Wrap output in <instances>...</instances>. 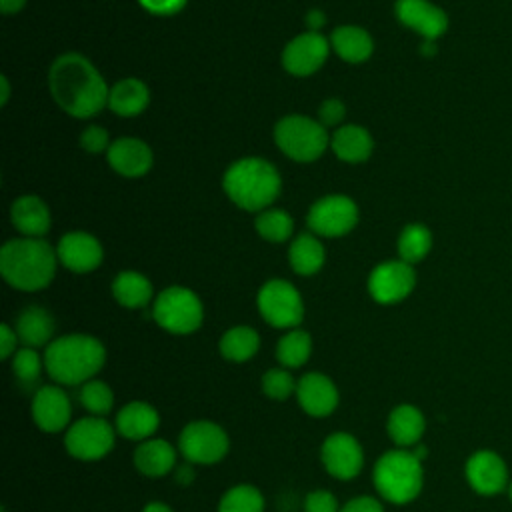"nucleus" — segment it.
<instances>
[{
  "label": "nucleus",
  "instance_id": "1",
  "mask_svg": "<svg viewBox=\"0 0 512 512\" xmlns=\"http://www.w3.org/2000/svg\"><path fill=\"white\" fill-rule=\"evenodd\" d=\"M50 90L68 114L88 118L108 104V88L98 70L80 54H64L50 68Z\"/></svg>",
  "mask_w": 512,
  "mask_h": 512
},
{
  "label": "nucleus",
  "instance_id": "2",
  "mask_svg": "<svg viewBox=\"0 0 512 512\" xmlns=\"http://www.w3.org/2000/svg\"><path fill=\"white\" fill-rule=\"evenodd\" d=\"M106 362L102 342L90 334H66L44 350V366L56 384L82 386L96 378Z\"/></svg>",
  "mask_w": 512,
  "mask_h": 512
},
{
  "label": "nucleus",
  "instance_id": "3",
  "mask_svg": "<svg viewBox=\"0 0 512 512\" xmlns=\"http://www.w3.org/2000/svg\"><path fill=\"white\" fill-rule=\"evenodd\" d=\"M56 270V256L40 238L10 240L0 250V272L18 290H40L50 284Z\"/></svg>",
  "mask_w": 512,
  "mask_h": 512
},
{
  "label": "nucleus",
  "instance_id": "4",
  "mask_svg": "<svg viewBox=\"0 0 512 512\" xmlns=\"http://www.w3.org/2000/svg\"><path fill=\"white\" fill-rule=\"evenodd\" d=\"M374 488L390 504H408L418 498L424 484L422 460L408 448L384 452L372 470Z\"/></svg>",
  "mask_w": 512,
  "mask_h": 512
},
{
  "label": "nucleus",
  "instance_id": "5",
  "mask_svg": "<svg viewBox=\"0 0 512 512\" xmlns=\"http://www.w3.org/2000/svg\"><path fill=\"white\" fill-rule=\"evenodd\" d=\"M224 190L240 208L260 210L278 196L280 176L270 162L262 158H244L228 168Z\"/></svg>",
  "mask_w": 512,
  "mask_h": 512
},
{
  "label": "nucleus",
  "instance_id": "6",
  "mask_svg": "<svg viewBox=\"0 0 512 512\" xmlns=\"http://www.w3.org/2000/svg\"><path fill=\"white\" fill-rule=\"evenodd\" d=\"M154 320L172 334H190L202 324V304L198 296L182 286H170L154 302Z\"/></svg>",
  "mask_w": 512,
  "mask_h": 512
},
{
  "label": "nucleus",
  "instance_id": "7",
  "mask_svg": "<svg viewBox=\"0 0 512 512\" xmlns=\"http://www.w3.org/2000/svg\"><path fill=\"white\" fill-rule=\"evenodd\" d=\"M274 138L282 152L298 162L316 160L328 144V134L320 126V122L310 120L306 116L282 118L276 124Z\"/></svg>",
  "mask_w": 512,
  "mask_h": 512
},
{
  "label": "nucleus",
  "instance_id": "8",
  "mask_svg": "<svg viewBox=\"0 0 512 512\" xmlns=\"http://www.w3.org/2000/svg\"><path fill=\"white\" fill-rule=\"evenodd\" d=\"M116 428L104 416H84L72 422L64 432V448L76 460H100L112 448Z\"/></svg>",
  "mask_w": 512,
  "mask_h": 512
},
{
  "label": "nucleus",
  "instance_id": "9",
  "mask_svg": "<svg viewBox=\"0 0 512 512\" xmlns=\"http://www.w3.org/2000/svg\"><path fill=\"white\" fill-rule=\"evenodd\" d=\"M230 448L226 430L210 420L188 422L178 438V450L190 464H216L220 462Z\"/></svg>",
  "mask_w": 512,
  "mask_h": 512
},
{
  "label": "nucleus",
  "instance_id": "10",
  "mask_svg": "<svg viewBox=\"0 0 512 512\" xmlns=\"http://www.w3.org/2000/svg\"><path fill=\"white\" fill-rule=\"evenodd\" d=\"M262 318L276 328H294L304 318V306L298 290L286 280H270L258 294Z\"/></svg>",
  "mask_w": 512,
  "mask_h": 512
},
{
  "label": "nucleus",
  "instance_id": "11",
  "mask_svg": "<svg viewBox=\"0 0 512 512\" xmlns=\"http://www.w3.org/2000/svg\"><path fill=\"white\" fill-rule=\"evenodd\" d=\"M320 460L326 472L338 480H352L364 468V450L348 432H332L320 448Z\"/></svg>",
  "mask_w": 512,
  "mask_h": 512
},
{
  "label": "nucleus",
  "instance_id": "12",
  "mask_svg": "<svg viewBox=\"0 0 512 512\" xmlns=\"http://www.w3.org/2000/svg\"><path fill=\"white\" fill-rule=\"evenodd\" d=\"M30 412L34 424L42 432L56 434L68 428L72 418V404L64 388L58 384H46L34 392Z\"/></svg>",
  "mask_w": 512,
  "mask_h": 512
},
{
  "label": "nucleus",
  "instance_id": "13",
  "mask_svg": "<svg viewBox=\"0 0 512 512\" xmlns=\"http://www.w3.org/2000/svg\"><path fill=\"white\" fill-rule=\"evenodd\" d=\"M416 276L408 262L392 260L376 266L370 274L368 288L376 302L380 304H396L404 300L414 288Z\"/></svg>",
  "mask_w": 512,
  "mask_h": 512
},
{
  "label": "nucleus",
  "instance_id": "14",
  "mask_svg": "<svg viewBox=\"0 0 512 512\" xmlns=\"http://www.w3.org/2000/svg\"><path fill=\"white\" fill-rule=\"evenodd\" d=\"M358 220L356 204L346 196H326L308 214V226L322 236H342Z\"/></svg>",
  "mask_w": 512,
  "mask_h": 512
},
{
  "label": "nucleus",
  "instance_id": "15",
  "mask_svg": "<svg viewBox=\"0 0 512 512\" xmlns=\"http://www.w3.org/2000/svg\"><path fill=\"white\" fill-rule=\"evenodd\" d=\"M296 400L298 406L312 418L330 416L338 402L340 394L334 380L320 372H308L296 382Z\"/></svg>",
  "mask_w": 512,
  "mask_h": 512
},
{
  "label": "nucleus",
  "instance_id": "16",
  "mask_svg": "<svg viewBox=\"0 0 512 512\" xmlns=\"http://www.w3.org/2000/svg\"><path fill=\"white\" fill-rule=\"evenodd\" d=\"M466 480L482 496H494L508 486L504 460L492 450H478L466 462Z\"/></svg>",
  "mask_w": 512,
  "mask_h": 512
},
{
  "label": "nucleus",
  "instance_id": "17",
  "mask_svg": "<svg viewBox=\"0 0 512 512\" xmlns=\"http://www.w3.org/2000/svg\"><path fill=\"white\" fill-rule=\"evenodd\" d=\"M328 56V42L318 32H306L296 36L284 50V68L296 76H308L316 72Z\"/></svg>",
  "mask_w": 512,
  "mask_h": 512
},
{
  "label": "nucleus",
  "instance_id": "18",
  "mask_svg": "<svg viewBox=\"0 0 512 512\" xmlns=\"http://www.w3.org/2000/svg\"><path fill=\"white\" fill-rule=\"evenodd\" d=\"M160 426V414L158 410L144 402V400H132L128 404H124L114 420V428L116 434H120L122 438L128 440H136V442H144L148 438H152L156 434Z\"/></svg>",
  "mask_w": 512,
  "mask_h": 512
},
{
  "label": "nucleus",
  "instance_id": "19",
  "mask_svg": "<svg viewBox=\"0 0 512 512\" xmlns=\"http://www.w3.org/2000/svg\"><path fill=\"white\" fill-rule=\"evenodd\" d=\"M58 258L74 272H90L102 262V248L94 236L70 232L58 244Z\"/></svg>",
  "mask_w": 512,
  "mask_h": 512
},
{
  "label": "nucleus",
  "instance_id": "20",
  "mask_svg": "<svg viewBox=\"0 0 512 512\" xmlns=\"http://www.w3.org/2000/svg\"><path fill=\"white\" fill-rule=\"evenodd\" d=\"M396 14L400 22L414 28L428 40L438 38L448 26L446 14L426 0H398Z\"/></svg>",
  "mask_w": 512,
  "mask_h": 512
},
{
  "label": "nucleus",
  "instance_id": "21",
  "mask_svg": "<svg viewBox=\"0 0 512 512\" xmlns=\"http://www.w3.org/2000/svg\"><path fill=\"white\" fill-rule=\"evenodd\" d=\"M134 466L142 476L160 478L174 472L176 448L164 438H148L140 442L134 450Z\"/></svg>",
  "mask_w": 512,
  "mask_h": 512
},
{
  "label": "nucleus",
  "instance_id": "22",
  "mask_svg": "<svg viewBox=\"0 0 512 512\" xmlns=\"http://www.w3.org/2000/svg\"><path fill=\"white\" fill-rule=\"evenodd\" d=\"M108 162L124 176H142L152 166V152L142 140L118 138L108 148Z\"/></svg>",
  "mask_w": 512,
  "mask_h": 512
},
{
  "label": "nucleus",
  "instance_id": "23",
  "mask_svg": "<svg viewBox=\"0 0 512 512\" xmlns=\"http://www.w3.org/2000/svg\"><path fill=\"white\" fill-rule=\"evenodd\" d=\"M424 428H426L424 414L420 412V408L412 404H398L388 414L386 432L398 448L416 446L424 434Z\"/></svg>",
  "mask_w": 512,
  "mask_h": 512
},
{
  "label": "nucleus",
  "instance_id": "24",
  "mask_svg": "<svg viewBox=\"0 0 512 512\" xmlns=\"http://www.w3.org/2000/svg\"><path fill=\"white\" fill-rule=\"evenodd\" d=\"M54 318L48 310L42 306H28L20 312L16 320V334L18 340L28 348H38L44 344H50L54 334Z\"/></svg>",
  "mask_w": 512,
  "mask_h": 512
},
{
  "label": "nucleus",
  "instance_id": "25",
  "mask_svg": "<svg viewBox=\"0 0 512 512\" xmlns=\"http://www.w3.org/2000/svg\"><path fill=\"white\" fill-rule=\"evenodd\" d=\"M12 224L26 236H42L50 226V212L36 196H22L12 204Z\"/></svg>",
  "mask_w": 512,
  "mask_h": 512
},
{
  "label": "nucleus",
  "instance_id": "26",
  "mask_svg": "<svg viewBox=\"0 0 512 512\" xmlns=\"http://www.w3.org/2000/svg\"><path fill=\"white\" fill-rule=\"evenodd\" d=\"M260 348V336L250 326H234L222 334L218 350L230 362H246Z\"/></svg>",
  "mask_w": 512,
  "mask_h": 512
},
{
  "label": "nucleus",
  "instance_id": "27",
  "mask_svg": "<svg viewBox=\"0 0 512 512\" xmlns=\"http://www.w3.org/2000/svg\"><path fill=\"white\" fill-rule=\"evenodd\" d=\"M148 104V88L134 78L118 82L108 96V106L120 116H136Z\"/></svg>",
  "mask_w": 512,
  "mask_h": 512
},
{
  "label": "nucleus",
  "instance_id": "28",
  "mask_svg": "<svg viewBox=\"0 0 512 512\" xmlns=\"http://www.w3.org/2000/svg\"><path fill=\"white\" fill-rule=\"evenodd\" d=\"M332 148L346 162H362L372 152V138L360 126H342L332 138Z\"/></svg>",
  "mask_w": 512,
  "mask_h": 512
},
{
  "label": "nucleus",
  "instance_id": "29",
  "mask_svg": "<svg viewBox=\"0 0 512 512\" xmlns=\"http://www.w3.org/2000/svg\"><path fill=\"white\" fill-rule=\"evenodd\" d=\"M332 46L346 62H362L372 54V38L356 26H340L332 32Z\"/></svg>",
  "mask_w": 512,
  "mask_h": 512
},
{
  "label": "nucleus",
  "instance_id": "30",
  "mask_svg": "<svg viewBox=\"0 0 512 512\" xmlns=\"http://www.w3.org/2000/svg\"><path fill=\"white\" fill-rule=\"evenodd\" d=\"M112 294L126 308H142L152 298V284L138 272H122L112 284Z\"/></svg>",
  "mask_w": 512,
  "mask_h": 512
},
{
  "label": "nucleus",
  "instance_id": "31",
  "mask_svg": "<svg viewBox=\"0 0 512 512\" xmlns=\"http://www.w3.org/2000/svg\"><path fill=\"white\" fill-rule=\"evenodd\" d=\"M290 264L298 274H314L324 264V248L320 240L308 232L300 234L290 246Z\"/></svg>",
  "mask_w": 512,
  "mask_h": 512
},
{
  "label": "nucleus",
  "instance_id": "32",
  "mask_svg": "<svg viewBox=\"0 0 512 512\" xmlns=\"http://www.w3.org/2000/svg\"><path fill=\"white\" fill-rule=\"evenodd\" d=\"M312 354V338L304 330H290L276 346V358L282 368H300Z\"/></svg>",
  "mask_w": 512,
  "mask_h": 512
},
{
  "label": "nucleus",
  "instance_id": "33",
  "mask_svg": "<svg viewBox=\"0 0 512 512\" xmlns=\"http://www.w3.org/2000/svg\"><path fill=\"white\" fill-rule=\"evenodd\" d=\"M216 512H264V496L252 484H238L222 494Z\"/></svg>",
  "mask_w": 512,
  "mask_h": 512
},
{
  "label": "nucleus",
  "instance_id": "34",
  "mask_svg": "<svg viewBox=\"0 0 512 512\" xmlns=\"http://www.w3.org/2000/svg\"><path fill=\"white\" fill-rule=\"evenodd\" d=\"M80 402L90 412V416H106L114 406L112 388L98 378H92L80 386Z\"/></svg>",
  "mask_w": 512,
  "mask_h": 512
},
{
  "label": "nucleus",
  "instance_id": "35",
  "mask_svg": "<svg viewBox=\"0 0 512 512\" xmlns=\"http://www.w3.org/2000/svg\"><path fill=\"white\" fill-rule=\"evenodd\" d=\"M430 244H432V236H430L428 228H424L420 224H412V226H406L404 232L400 234L398 252L404 262L414 264L428 254Z\"/></svg>",
  "mask_w": 512,
  "mask_h": 512
},
{
  "label": "nucleus",
  "instance_id": "36",
  "mask_svg": "<svg viewBox=\"0 0 512 512\" xmlns=\"http://www.w3.org/2000/svg\"><path fill=\"white\" fill-rule=\"evenodd\" d=\"M44 366V356L36 352V348H20L12 356V374L16 376L18 382L22 384H36L40 380Z\"/></svg>",
  "mask_w": 512,
  "mask_h": 512
},
{
  "label": "nucleus",
  "instance_id": "37",
  "mask_svg": "<svg viewBox=\"0 0 512 512\" xmlns=\"http://www.w3.org/2000/svg\"><path fill=\"white\" fill-rule=\"evenodd\" d=\"M296 382L294 376L288 372V368H270L268 372H264L262 376V392L276 402H282L286 398H290L292 394H296Z\"/></svg>",
  "mask_w": 512,
  "mask_h": 512
},
{
  "label": "nucleus",
  "instance_id": "38",
  "mask_svg": "<svg viewBox=\"0 0 512 512\" xmlns=\"http://www.w3.org/2000/svg\"><path fill=\"white\" fill-rule=\"evenodd\" d=\"M256 230L266 240L282 242L292 234V218L282 210H268L256 218Z\"/></svg>",
  "mask_w": 512,
  "mask_h": 512
},
{
  "label": "nucleus",
  "instance_id": "39",
  "mask_svg": "<svg viewBox=\"0 0 512 512\" xmlns=\"http://www.w3.org/2000/svg\"><path fill=\"white\" fill-rule=\"evenodd\" d=\"M304 512H340V506L330 490L316 488L306 494Z\"/></svg>",
  "mask_w": 512,
  "mask_h": 512
},
{
  "label": "nucleus",
  "instance_id": "40",
  "mask_svg": "<svg viewBox=\"0 0 512 512\" xmlns=\"http://www.w3.org/2000/svg\"><path fill=\"white\" fill-rule=\"evenodd\" d=\"M80 142H82V146H84L88 152H92V154H98V152L110 148V146H108V132H106L104 128H100V126H90V128H86Z\"/></svg>",
  "mask_w": 512,
  "mask_h": 512
},
{
  "label": "nucleus",
  "instance_id": "41",
  "mask_svg": "<svg viewBox=\"0 0 512 512\" xmlns=\"http://www.w3.org/2000/svg\"><path fill=\"white\" fill-rule=\"evenodd\" d=\"M340 512H384V508H382V502L378 498L362 494V496H356V498L348 500L340 508Z\"/></svg>",
  "mask_w": 512,
  "mask_h": 512
},
{
  "label": "nucleus",
  "instance_id": "42",
  "mask_svg": "<svg viewBox=\"0 0 512 512\" xmlns=\"http://www.w3.org/2000/svg\"><path fill=\"white\" fill-rule=\"evenodd\" d=\"M140 4L152 14L168 16V14H176L178 10H182L186 0H140Z\"/></svg>",
  "mask_w": 512,
  "mask_h": 512
},
{
  "label": "nucleus",
  "instance_id": "43",
  "mask_svg": "<svg viewBox=\"0 0 512 512\" xmlns=\"http://www.w3.org/2000/svg\"><path fill=\"white\" fill-rule=\"evenodd\" d=\"M16 342H18L16 330H12L8 324H2L0 326V358L2 360H8L14 356Z\"/></svg>",
  "mask_w": 512,
  "mask_h": 512
},
{
  "label": "nucleus",
  "instance_id": "44",
  "mask_svg": "<svg viewBox=\"0 0 512 512\" xmlns=\"http://www.w3.org/2000/svg\"><path fill=\"white\" fill-rule=\"evenodd\" d=\"M344 118V104L340 100H326L320 106V120L324 124H336Z\"/></svg>",
  "mask_w": 512,
  "mask_h": 512
},
{
  "label": "nucleus",
  "instance_id": "45",
  "mask_svg": "<svg viewBox=\"0 0 512 512\" xmlns=\"http://www.w3.org/2000/svg\"><path fill=\"white\" fill-rule=\"evenodd\" d=\"M192 466H194V464L184 462V464H178V466L174 468V478H176L178 484L186 486V484H190V482L194 480V468H192Z\"/></svg>",
  "mask_w": 512,
  "mask_h": 512
},
{
  "label": "nucleus",
  "instance_id": "46",
  "mask_svg": "<svg viewBox=\"0 0 512 512\" xmlns=\"http://www.w3.org/2000/svg\"><path fill=\"white\" fill-rule=\"evenodd\" d=\"M24 4H26V0H0V6H2L4 14H14V12L22 10Z\"/></svg>",
  "mask_w": 512,
  "mask_h": 512
},
{
  "label": "nucleus",
  "instance_id": "47",
  "mask_svg": "<svg viewBox=\"0 0 512 512\" xmlns=\"http://www.w3.org/2000/svg\"><path fill=\"white\" fill-rule=\"evenodd\" d=\"M142 512H174L166 502H158V500H154V502H148L144 508H142Z\"/></svg>",
  "mask_w": 512,
  "mask_h": 512
},
{
  "label": "nucleus",
  "instance_id": "48",
  "mask_svg": "<svg viewBox=\"0 0 512 512\" xmlns=\"http://www.w3.org/2000/svg\"><path fill=\"white\" fill-rule=\"evenodd\" d=\"M308 24H310L312 28L322 26V24H324V14H322L320 10H312V12L308 14Z\"/></svg>",
  "mask_w": 512,
  "mask_h": 512
},
{
  "label": "nucleus",
  "instance_id": "49",
  "mask_svg": "<svg viewBox=\"0 0 512 512\" xmlns=\"http://www.w3.org/2000/svg\"><path fill=\"white\" fill-rule=\"evenodd\" d=\"M2 104H6V100H8V92H10V86H8V80L2 76Z\"/></svg>",
  "mask_w": 512,
  "mask_h": 512
},
{
  "label": "nucleus",
  "instance_id": "50",
  "mask_svg": "<svg viewBox=\"0 0 512 512\" xmlns=\"http://www.w3.org/2000/svg\"><path fill=\"white\" fill-rule=\"evenodd\" d=\"M508 496H510V500H512V480H510V484H508Z\"/></svg>",
  "mask_w": 512,
  "mask_h": 512
}]
</instances>
